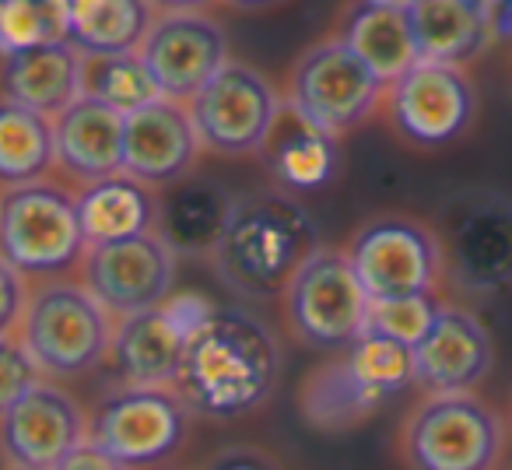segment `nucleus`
<instances>
[{"label":"nucleus","mask_w":512,"mask_h":470,"mask_svg":"<svg viewBox=\"0 0 512 470\" xmlns=\"http://www.w3.org/2000/svg\"><path fill=\"white\" fill-rule=\"evenodd\" d=\"M278 379V344L246 313H211L186 344L179 390L193 411L235 418L253 411Z\"/></svg>","instance_id":"nucleus-1"},{"label":"nucleus","mask_w":512,"mask_h":470,"mask_svg":"<svg viewBox=\"0 0 512 470\" xmlns=\"http://www.w3.org/2000/svg\"><path fill=\"white\" fill-rule=\"evenodd\" d=\"M316 250V225L299 200L288 193H246L235 197L211 257L228 288L246 299H271L285 292Z\"/></svg>","instance_id":"nucleus-2"},{"label":"nucleus","mask_w":512,"mask_h":470,"mask_svg":"<svg viewBox=\"0 0 512 470\" xmlns=\"http://www.w3.org/2000/svg\"><path fill=\"white\" fill-rule=\"evenodd\" d=\"M85 250L78 197L43 179L0 193V260L18 274H60Z\"/></svg>","instance_id":"nucleus-3"},{"label":"nucleus","mask_w":512,"mask_h":470,"mask_svg":"<svg viewBox=\"0 0 512 470\" xmlns=\"http://www.w3.org/2000/svg\"><path fill=\"white\" fill-rule=\"evenodd\" d=\"M442 271L467 292L488 295L512 285V197L463 190L442 207Z\"/></svg>","instance_id":"nucleus-4"},{"label":"nucleus","mask_w":512,"mask_h":470,"mask_svg":"<svg viewBox=\"0 0 512 470\" xmlns=\"http://www.w3.org/2000/svg\"><path fill=\"white\" fill-rule=\"evenodd\" d=\"M383 81L344 39H323L299 57L288 85V109L327 137L358 127L376 109Z\"/></svg>","instance_id":"nucleus-5"},{"label":"nucleus","mask_w":512,"mask_h":470,"mask_svg":"<svg viewBox=\"0 0 512 470\" xmlns=\"http://www.w3.org/2000/svg\"><path fill=\"white\" fill-rule=\"evenodd\" d=\"M502 418L474 393H432L407 425L414 470H491L502 456Z\"/></svg>","instance_id":"nucleus-6"},{"label":"nucleus","mask_w":512,"mask_h":470,"mask_svg":"<svg viewBox=\"0 0 512 470\" xmlns=\"http://www.w3.org/2000/svg\"><path fill=\"white\" fill-rule=\"evenodd\" d=\"M22 344L39 369L57 376L85 372L113 344L109 309L81 285H46L25 309Z\"/></svg>","instance_id":"nucleus-7"},{"label":"nucleus","mask_w":512,"mask_h":470,"mask_svg":"<svg viewBox=\"0 0 512 470\" xmlns=\"http://www.w3.org/2000/svg\"><path fill=\"white\" fill-rule=\"evenodd\" d=\"M285 309L292 330L323 351L351 348L365 334L369 295L358 285L348 253L316 250L295 271L285 288Z\"/></svg>","instance_id":"nucleus-8"},{"label":"nucleus","mask_w":512,"mask_h":470,"mask_svg":"<svg viewBox=\"0 0 512 470\" xmlns=\"http://www.w3.org/2000/svg\"><path fill=\"white\" fill-rule=\"evenodd\" d=\"M348 260L369 302L432 295L442 274L439 235L400 214H386L358 228L348 246Z\"/></svg>","instance_id":"nucleus-9"},{"label":"nucleus","mask_w":512,"mask_h":470,"mask_svg":"<svg viewBox=\"0 0 512 470\" xmlns=\"http://www.w3.org/2000/svg\"><path fill=\"white\" fill-rule=\"evenodd\" d=\"M190 116L204 148L218 155L264 151L281 116L274 85L249 64H225L190 102Z\"/></svg>","instance_id":"nucleus-10"},{"label":"nucleus","mask_w":512,"mask_h":470,"mask_svg":"<svg viewBox=\"0 0 512 470\" xmlns=\"http://www.w3.org/2000/svg\"><path fill=\"white\" fill-rule=\"evenodd\" d=\"M137 53L162 99L193 102V95L228 64V39L221 25L200 11H169L151 22Z\"/></svg>","instance_id":"nucleus-11"},{"label":"nucleus","mask_w":512,"mask_h":470,"mask_svg":"<svg viewBox=\"0 0 512 470\" xmlns=\"http://www.w3.org/2000/svg\"><path fill=\"white\" fill-rule=\"evenodd\" d=\"M186 414L172 393L158 386H130L95 411L92 442L123 467L158 463L179 449Z\"/></svg>","instance_id":"nucleus-12"},{"label":"nucleus","mask_w":512,"mask_h":470,"mask_svg":"<svg viewBox=\"0 0 512 470\" xmlns=\"http://www.w3.org/2000/svg\"><path fill=\"white\" fill-rule=\"evenodd\" d=\"M176 278V253L158 232L123 243L88 246L85 288L109 313H144L169 299Z\"/></svg>","instance_id":"nucleus-13"},{"label":"nucleus","mask_w":512,"mask_h":470,"mask_svg":"<svg viewBox=\"0 0 512 470\" xmlns=\"http://www.w3.org/2000/svg\"><path fill=\"white\" fill-rule=\"evenodd\" d=\"M477 95L460 67L418 60L390 85V113L397 130L421 148L449 144L470 127Z\"/></svg>","instance_id":"nucleus-14"},{"label":"nucleus","mask_w":512,"mask_h":470,"mask_svg":"<svg viewBox=\"0 0 512 470\" xmlns=\"http://www.w3.org/2000/svg\"><path fill=\"white\" fill-rule=\"evenodd\" d=\"M214 309L204 299L179 295L144 313L123 316L113 334V351L120 372L134 386H162L179 376L186 344Z\"/></svg>","instance_id":"nucleus-15"},{"label":"nucleus","mask_w":512,"mask_h":470,"mask_svg":"<svg viewBox=\"0 0 512 470\" xmlns=\"http://www.w3.org/2000/svg\"><path fill=\"white\" fill-rule=\"evenodd\" d=\"M0 446L18 470H57L85 446V421L64 390L36 383L0 418Z\"/></svg>","instance_id":"nucleus-16"},{"label":"nucleus","mask_w":512,"mask_h":470,"mask_svg":"<svg viewBox=\"0 0 512 470\" xmlns=\"http://www.w3.org/2000/svg\"><path fill=\"white\" fill-rule=\"evenodd\" d=\"M197 151L200 137L183 102L158 99L123 116V172L141 183H179Z\"/></svg>","instance_id":"nucleus-17"},{"label":"nucleus","mask_w":512,"mask_h":470,"mask_svg":"<svg viewBox=\"0 0 512 470\" xmlns=\"http://www.w3.org/2000/svg\"><path fill=\"white\" fill-rule=\"evenodd\" d=\"M491 334L467 309L442 306L414 348V383L432 393H470L491 369Z\"/></svg>","instance_id":"nucleus-18"},{"label":"nucleus","mask_w":512,"mask_h":470,"mask_svg":"<svg viewBox=\"0 0 512 470\" xmlns=\"http://www.w3.org/2000/svg\"><path fill=\"white\" fill-rule=\"evenodd\" d=\"M4 95L15 106L57 120L85 95V53L67 39L15 53L4 64Z\"/></svg>","instance_id":"nucleus-19"},{"label":"nucleus","mask_w":512,"mask_h":470,"mask_svg":"<svg viewBox=\"0 0 512 470\" xmlns=\"http://www.w3.org/2000/svg\"><path fill=\"white\" fill-rule=\"evenodd\" d=\"M57 162L85 183L123 172V113L81 95L53 120Z\"/></svg>","instance_id":"nucleus-20"},{"label":"nucleus","mask_w":512,"mask_h":470,"mask_svg":"<svg viewBox=\"0 0 512 470\" xmlns=\"http://www.w3.org/2000/svg\"><path fill=\"white\" fill-rule=\"evenodd\" d=\"M418 60L460 67L488 46L495 15L481 0H414L407 8Z\"/></svg>","instance_id":"nucleus-21"},{"label":"nucleus","mask_w":512,"mask_h":470,"mask_svg":"<svg viewBox=\"0 0 512 470\" xmlns=\"http://www.w3.org/2000/svg\"><path fill=\"white\" fill-rule=\"evenodd\" d=\"M78 218L85 243L106 246L155 232L158 204L151 197L148 183L120 172V176H109L85 186V193L78 197Z\"/></svg>","instance_id":"nucleus-22"},{"label":"nucleus","mask_w":512,"mask_h":470,"mask_svg":"<svg viewBox=\"0 0 512 470\" xmlns=\"http://www.w3.org/2000/svg\"><path fill=\"white\" fill-rule=\"evenodd\" d=\"M235 197L211 179H183L158 207L162 239L172 253H214Z\"/></svg>","instance_id":"nucleus-23"},{"label":"nucleus","mask_w":512,"mask_h":470,"mask_svg":"<svg viewBox=\"0 0 512 470\" xmlns=\"http://www.w3.org/2000/svg\"><path fill=\"white\" fill-rule=\"evenodd\" d=\"M148 29V0H67V43L85 57L137 53Z\"/></svg>","instance_id":"nucleus-24"},{"label":"nucleus","mask_w":512,"mask_h":470,"mask_svg":"<svg viewBox=\"0 0 512 470\" xmlns=\"http://www.w3.org/2000/svg\"><path fill=\"white\" fill-rule=\"evenodd\" d=\"M341 39L362 57V64L383 85H393L418 64V46H414L407 11L362 4V8L351 11Z\"/></svg>","instance_id":"nucleus-25"},{"label":"nucleus","mask_w":512,"mask_h":470,"mask_svg":"<svg viewBox=\"0 0 512 470\" xmlns=\"http://www.w3.org/2000/svg\"><path fill=\"white\" fill-rule=\"evenodd\" d=\"M53 162H57L53 120L8 99L0 102V183H39Z\"/></svg>","instance_id":"nucleus-26"},{"label":"nucleus","mask_w":512,"mask_h":470,"mask_svg":"<svg viewBox=\"0 0 512 470\" xmlns=\"http://www.w3.org/2000/svg\"><path fill=\"white\" fill-rule=\"evenodd\" d=\"M292 120H295L292 130H281V123H274L278 141L271 137L274 141L271 169H274V176L285 186H292V190H316V186H323L334 176V165H337L334 137L313 130L295 113H292Z\"/></svg>","instance_id":"nucleus-27"},{"label":"nucleus","mask_w":512,"mask_h":470,"mask_svg":"<svg viewBox=\"0 0 512 470\" xmlns=\"http://www.w3.org/2000/svg\"><path fill=\"white\" fill-rule=\"evenodd\" d=\"M85 95L116 113H137L162 99L151 81L141 53H109V57H85Z\"/></svg>","instance_id":"nucleus-28"},{"label":"nucleus","mask_w":512,"mask_h":470,"mask_svg":"<svg viewBox=\"0 0 512 470\" xmlns=\"http://www.w3.org/2000/svg\"><path fill=\"white\" fill-rule=\"evenodd\" d=\"M344 369L351 372V379L365 393L383 400L390 393L404 390L407 383H414V348L365 330L344 355Z\"/></svg>","instance_id":"nucleus-29"},{"label":"nucleus","mask_w":512,"mask_h":470,"mask_svg":"<svg viewBox=\"0 0 512 470\" xmlns=\"http://www.w3.org/2000/svg\"><path fill=\"white\" fill-rule=\"evenodd\" d=\"M67 39V0H0V53L36 50Z\"/></svg>","instance_id":"nucleus-30"},{"label":"nucleus","mask_w":512,"mask_h":470,"mask_svg":"<svg viewBox=\"0 0 512 470\" xmlns=\"http://www.w3.org/2000/svg\"><path fill=\"white\" fill-rule=\"evenodd\" d=\"M379 400L372 393H365L362 386L351 379V372L344 369V362L320 369L306 386V407L316 421H348L358 414L372 411Z\"/></svg>","instance_id":"nucleus-31"},{"label":"nucleus","mask_w":512,"mask_h":470,"mask_svg":"<svg viewBox=\"0 0 512 470\" xmlns=\"http://www.w3.org/2000/svg\"><path fill=\"white\" fill-rule=\"evenodd\" d=\"M439 309L442 306L432 299V295L379 299V302H369V320H365V330L390 337V341H400V344H407V348H418L421 337L432 330Z\"/></svg>","instance_id":"nucleus-32"},{"label":"nucleus","mask_w":512,"mask_h":470,"mask_svg":"<svg viewBox=\"0 0 512 470\" xmlns=\"http://www.w3.org/2000/svg\"><path fill=\"white\" fill-rule=\"evenodd\" d=\"M36 386V362L25 344L0 337V418Z\"/></svg>","instance_id":"nucleus-33"},{"label":"nucleus","mask_w":512,"mask_h":470,"mask_svg":"<svg viewBox=\"0 0 512 470\" xmlns=\"http://www.w3.org/2000/svg\"><path fill=\"white\" fill-rule=\"evenodd\" d=\"M25 313V281L8 260H0V337H8V330Z\"/></svg>","instance_id":"nucleus-34"},{"label":"nucleus","mask_w":512,"mask_h":470,"mask_svg":"<svg viewBox=\"0 0 512 470\" xmlns=\"http://www.w3.org/2000/svg\"><path fill=\"white\" fill-rule=\"evenodd\" d=\"M57 470H123V463H116L109 453H102L95 442H85V446L74 449Z\"/></svg>","instance_id":"nucleus-35"},{"label":"nucleus","mask_w":512,"mask_h":470,"mask_svg":"<svg viewBox=\"0 0 512 470\" xmlns=\"http://www.w3.org/2000/svg\"><path fill=\"white\" fill-rule=\"evenodd\" d=\"M151 8H165V15L169 11H197L204 8V4H211V0H148Z\"/></svg>","instance_id":"nucleus-36"},{"label":"nucleus","mask_w":512,"mask_h":470,"mask_svg":"<svg viewBox=\"0 0 512 470\" xmlns=\"http://www.w3.org/2000/svg\"><path fill=\"white\" fill-rule=\"evenodd\" d=\"M495 29H498V32H509V36H512V0H505L502 8H498Z\"/></svg>","instance_id":"nucleus-37"},{"label":"nucleus","mask_w":512,"mask_h":470,"mask_svg":"<svg viewBox=\"0 0 512 470\" xmlns=\"http://www.w3.org/2000/svg\"><path fill=\"white\" fill-rule=\"evenodd\" d=\"M228 4H235V8H242V11H260V8L278 4V0H228Z\"/></svg>","instance_id":"nucleus-38"},{"label":"nucleus","mask_w":512,"mask_h":470,"mask_svg":"<svg viewBox=\"0 0 512 470\" xmlns=\"http://www.w3.org/2000/svg\"><path fill=\"white\" fill-rule=\"evenodd\" d=\"M365 4H376V8H397V11H407L414 0H365Z\"/></svg>","instance_id":"nucleus-39"},{"label":"nucleus","mask_w":512,"mask_h":470,"mask_svg":"<svg viewBox=\"0 0 512 470\" xmlns=\"http://www.w3.org/2000/svg\"><path fill=\"white\" fill-rule=\"evenodd\" d=\"M481 4H484V8H488V11H491V15H498V8H502L505 0H481Z\"/></svg>","instance_id":"nucleus-40"},{"label":"nucleus","mask_w":512,"mask_h":470,"mask_svg":"<svg viewBox=\"0 0 512 470\" xmlns=\"http://www.w3.org/2000/svg\"><path fill=\"white\" fill-rule=\"evenodd\" d=\"M228 470H249V467H228Z\"/></svg>","instance_id":"nucleus-41"}]
</instances>
